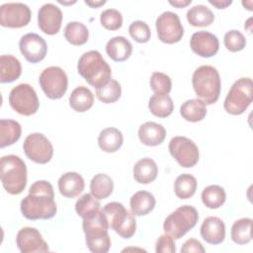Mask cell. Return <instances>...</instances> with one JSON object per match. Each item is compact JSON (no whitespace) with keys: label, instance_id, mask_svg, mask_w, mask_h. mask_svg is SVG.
I'll return each mask as SVG.
<instances>
[{"label":"cell","instance_id":"cell-1","mask_svg":"<svg viewBox=\"0 0 253 253\" xmlns=\"http://www.w3.org/2000/svg\"><path fill=\"white\" fill-rule=\"evenodd\" d=\"M20 208L23 216L30 220L53 217L57 207L52 185L45 180L36 181L30 187L29 195L21 201Z\"/></svg>","mask_w":253,"mask_h":253},{"label":"cell","instance_id":"cell-2","mask_svg":"<svg viewBox=\"0 0 253 253\" xmlns=\"http://www.w3.org/2000/svg\"><path fill=\"white\" fill-rule=\"evenodd\" d=\"M77 70L86 82L96 89L103 87L112 79L111 67L98 50L84 52L78 60Z\"/></svg>","mask_w":253,"mask_h":253},{"label":"cell","instance_id":"cell-3","mask_svg":"<svg viewBox=\"0 0 253 253\" xmlns=\"http://www.w3.org/2000/svg\"><path fill=\"white\" fill-rule=\"evenodd\" d=\"M0 177L3 188L10 195L21 194L27 185V166L22 158L10 154L1 157Z\"/></svg>","mask_w":253,"mask_h":253},{"label":"cell","instance_id":"cell-4","mask_svg":"<svg viewBox=\"0 0 253 253\" xmlns=\"http://www.w3.org/2000/svg\"><path fill=\"white\" fill-rule=\"evenodd\" d=\"M192 84L196 95L206 105L214 104L220 94L219 73L211 65H202L198 67L192 76Z\"/></svg>","mask_w":253,"mask_h":253},{"label":"cell","instance_id":"cell-5","mask_svg":"<svg viewBox=\"0 0 253 253\" xmlns=\"http://www.w3.org/2000/svg\"><path fill=\"white\" fill-rule=\"evenodd\" d=\"M83 231L88 249L94 253H107L111 247V238L108 233L109 221L103 211L94 216L83 219Z\"/></svg>","mask_w":253,"mask_h":253},{"label":"cell","instance_id":"cell-6","mask_svg":"<svg viewBox=\"0 0 253 253\" xmlns=\"http://www.w3.org/2000/svg\"><path fill=\"white\" fill-rule=\"evenodd\" d=\"M253 99V83L249 77L237 79L230 87L224 103V110L234 116L243 114Z\"/></svg>","mask_w":253,"mask_h":253},{"label":"cell","instance_id":"cell-7","mask_svg":"<svg viewBox=\"0 0 253 253\" xmlns=\"http://www.w3.org/2000/svg\"><path fill=\"white\" fill-rule=\"evenodd\" d=\"M103 212L108 218L109 224L122 238H130L136 229L134 214L128 211L123 204L118 202L108 203L103 208Z\"/></svg>","mask_w":253,"mask_h":253},{"label":"cell","instance_id":"cell-8","mask_svg":"<svg viewBox=\"0 0 253 253\" xmlns=\"http://www.w3.org/2000/svg\"><path fill=\"white\" fill-rule=\"evenodd\" d=\"M198 219V211L192 206L185 205L176 209L165 218L163 229L174 239H180L197 224Z\"/></svg>","mask_w":253,"mask_h":253},{"label":"cell","instance_id":"cell-9","mask_svg":"<svg viewBox=\"0 0 253 253\" xmlns=\"http://www.w3.org/2000/svg\"><path fill=\"white\" fill-rule=\"evenodd\" d=\"M9 104L14 111L23 116L34 115L40 107L35 89L27 83L19 84L10 91Z\"/></svg>","mask_w":253,"mask_h":253},{"label":"cell","instance_id":"cell-10","mask_svg":"<svg viewBox=\"0 0 253 253\" xmlns=\"http://www.w3.org/2000/svg\"><path fill=\"white\" fill-rule=\"evenodd\" d=\"M40 85L49 99H60L66 92L68 78L64 70L58 66H49L43 69L39 78Z\"/></svg>","mask_w":253,"mask_h":253},{"label":"cell","instance_id":"cell-11","mask_svg":"<svg viewBox=\"0 0 253 253\" xmlns=\"http://www.w3.org/2000/svg\"><path fill=\"white\" fill-rule=\"evenodd\" d=\"M26 156L39 164L50 161L53 155V146L49 139L42 133L34 132L29 134L23 144Z\"/></svg>","mask_w":253,"mask_h":253},{"label":"cell","instance_id":"cell-12","mask_svg":"<svg viewBox=\"0 0 253 253\" xmlns=\"http://www.w3.org/2000/svg\"><path fill=\"white\" fill-rule=\"evenodd\" d=\"M168 148L170 154L182 167H193L199 161L200 153L197 144L192 139L186 136L172 137L169 142Z\"/></svg>","mask_w":253,"mask_h":253},{"label":"cell","instance_id":"cell-13","mask_svg":"<svg viewBox=\"0 0 253 253\" xmlns=\"http://www.w3.org/2000/svg\"><path fill=\"white\" fill-rule=\"evenodd\" d=\"M158 39L165 43H175L180 42L184 35V28L179 16L171 11L161 13L155 22Z\"/></svg>","mask_w":253,"mask_h":253},{"label":"cell","instance_id":"cell-14","mask_svg":"<svg viewBox=\"0 0 253 253\" xmlns=\"http://www.w3.org/2000/svg\"><path fill=\"white\" fill-rule=\"evenodd\" d=\"M31 10L28 5L20 2L5 3L0 7V24L6 28H22L31 20Z\"/></svg>","mask_w":253,"mask_h":253},{"label":"cell","instance_id":"cell-15","mask_svg":"<svg viewBox=\"0 0 253 253\" xmlns=\"http://www.w3.org/2000/svg\"><path fill=\"white\" fill-rule=\"evenodd\" d=\"M19 47L26 60L31 63L42 61L45 57L47 51L45 41L35 33L24 35L19 42Z\"/></svg>","mask_w":253,"mask_h":253},{"label":"cell","instance_id":"cell-16","mask_svg":"<svg viewBox=\"0 0 253 253\" xmlns=\"http://www.w3.org/2000/svg\"><path fill=\"white\" fill-rule=\"evenodd\" d=\"M16 244L22 253L47 252L49 250L47 243L35 227L26 226L21 228L17 233Z\"/></svg>","mask_w":253,"mask_h":253},{"label":"cell","instance_id":"cell-17","mask_svg":"<svg viewBox=\"0 0 253 253\" xmlns=\"http://www.w3.org/2000/svg\"><path fill=\"white\" fill-rule=\"evenodd\" d=\"M62 22L61 10L52 3L43 4L38 12L39 28L46 35H55L59 32Z\"/></svg>","mask_w":253,"mask_h":253},{"label":"cell","instance_id":"cell-18","mask_svg":"<svg viewBox=\"0 0 253 253\" xmlns=\"http://www.w3.org/2000/svg\"><path fill=\"white\" fill-rule=\"evenodd\" d=\"M192 50L201 57H211L215 55L219 48V42L215 35L199 31L192 35L190 40Z\"/></svg>","mask_w":253,"mask_h":253},{"label":"cell","instance_id":"cell-19","mask_svg":"<svg viewBox=\"0 0 253 253\" xmlns=\"http://www.w3.org/2000/svg\"><path fill=\"white\" fill-rule=\"evenodd\" d=\"M201 236L210 244H219L225 237V224L217 216H208L201 225Z\"/></svg>","mask_w":253,"mask_h":253},{"label":"cell","instance_id":"cell-20","mask_svg":"<svg viewBox=\"0 0 253 253\" xmlns=\"http://www.w3.org/2000/svg\"><path fill=\"white\" fill-rule=\"evenodd\" d=\"M58 190L65 198H75L84 190V179L76 172H66L58 179Z\"/></svg>","mask_w":253,"mask_h":253},{"label":"cell","instance_id":"cell-21","mask_svg":"<svg viewBox=\"0 0 253 253\" xmlns=\"http://www.w3.org/2000/svg\"><path fill=\"white\" fill-rule=\"evenodd\" d=\"M166 136V129L160 124L146 122L138 128L139 140L147 146H157L161 144Z\"/></svg>","mask_w":253,"mask_h":253},{"label":"cell","instance_id":"cell-22","mask_svg":"<svg viewBox=\"0 0 253 253\" xmlns=\"http://www.w3.org/2000/svg\"><path fill=\"white\" fill-rule=\"evenodd\" d=\"M106 52L114 61H125L132 52V44L125 37H114L108 41Z\"/></svg>","mask_w":253,"mask_h":253},{"label":"cell","instance_id":"cell-23","mask_svg":"<svg viewBox=\"0 0 253 253\" xmlns=\"http://www.w3.org/2000/svg\"><path fill=\"white\" fill-rule=\"evenodd\" d=\"M133 178L139 184H149L153 182L158 174V167L155 161L145 157L138 160L132 169Z\"/></svg>","mask_w":253,"mask_h":253},{"label":"cell","instance_id":"cell-24","mask_svg":"<svg viewBox=\"0 0 253 253\" xmlns=\"http://www.w3.org/2000/svg\"><path fill=\"white\" fill-rule=\"evenodd\" d=\"M22 74V65L18 58L11 54H3L0 57V81L10 83L17 80Z\"/></svg>","mask_w":253,"mask_h":253},{"label":"cell","instance_id":"cell-25","mask_svg":"<svg viewBox=\"0 0 253 253\" xmlns=\"http://www.w3.org/2000/svg\"><path fill=\"white\" fill-rule=\"evenodd\" d=\"M156 201L154 196L147 191H138L134 193L129 201L130 211L134 215H146L155 207Z\"/></svg>","mask_w":253,"mask_h":253},{"label":"cell","instance_id":"cell-26","mask_svg":"<svg viewBox=\"0 0 253 253\" xmlns=\"http://www.w3.org/2000/svg\"><path fill=\"white\" fill-rule=\"evenodd\" d=\"M124 136L120 129L116 127L104 128L98 136L99 147L105 152H116L123 145Z\"/></svg>","mask_w":253,"mask_h":253},{"label":"cell","instance_id":"cell-27","mask_svg":"<svg viewBox=\"0 0 253 253\" xmlns=\"http://www.w3.org/2000/svg\"><path fill=\"white\" fill-rule=\"evenodd\" d=\"M94 103V95L91 90L85 86L76 87L69 96L70 107L78 113L88 111Z\"/></svg>","mask_w":253,"mask_h":253},{"label":"cell","instance_id":"cell-28","mask_svg":"<svg viewBox=\"0 0 253 253\" xmlns=\"http://www.w3.org/2000/svg\"><path fill=\"white\" fill-rule=\"evenodd\" d=\"M180 114L188 122H200L207 116V105L201 99H190L182 104Z\"/></svg>","mask_w":253,"mask_h":253},{"label":"cell","instance_id":"cell-29","mask_svg":"<svg viewBox=\"0 0 253 253\" xmlns=\"http://www.w3.org/2000/svg\"><path fill=\"white\" fill-rule=\"evenodd\" d=\"M21 125L14 120L0 121V147H6L14 144L21 137Z\"/></svg>","mask_w":253,"mask_h":253},{"label":"cell","instance_id":"cell-30","mask_svg":"<svg viewBox=\"0 0 253 253\" xmlns=\"http://www.w3.org/2000/svg\"><path fill=\"white\" fill-rule=\"evenodd\" d=\"M186 17L190 25L193 27H208L214 20L212 11L203 4H198L191 7L187 11Z\"/></svg>","mask_w":253,"mask_h":253},{"label":"cell","instance_id":"cell-31","mask_svg":"<svg viewBox=\"0 0 253 253\" xmlns=\"http://www.w3.org/2000/svg\"><path fill=\"white\" fill-rule=\"evenodd\" d=\"M148 108L152 115L158 118H166L172 114L174 104L169 95L154 93L149 99Z\"/></svg>","mask_w":253,"mask_h":253},{"label":"cell","instance_id":"cell-32","mask_svg":"<svg viewBox=\"0 0 253 253\" xmlns=\"http://www.w3.org/2000/svg\"><path fill=\"white\" fill-rule=\"evenodd\" d=\"M114 190V182L107 174L99 173L95 175L90 182L91 194L97 200H104L108 198Z\"/></svg>","mask_w":253,"mask_h":253},{"label":"cell","instance_id":"cell-33","mask_svg":"<svg viewBox=\"0 0 253 253\" xmlns=\"http://www.w3.org/2000/svg\"><path fill=\"white\" fill-rule=\"evenodd\" d=\"M251 227H252V218L242 217L234 221L230 231L232 241L239 245H244L249 243L252 238Z\"/></svg>","mask_w":253,"mask_h":253},{"label":"cell","instance_id":"cell-34","mask_svg":"<svg viewBox=\"0 0 253 253\" xmlns=\"http://www.w3.org/2000/svg\"><path fill=\"white\" fill-rule=\"evenodd\" d=\"M64 38L73 45H82L87 42L89 32L83 23L69 22L64 28Z\"/></svg>","mask_w":253,"mask_h":253},{"label":"cell","instance_id":"cell-35","mask_svg":"<svg viewBox=\"0 0 253 253\" xmlns=\"http://www.w3.org/2000/svg\"><path fill=\"white\" fill-rule=\"evenodd\" d=\"M226 199L225 191L218 185H210L202 192L203 204L209 209L220 208Z\"/></svg>","mask_w":253,"mask_h":253},{"label":"cell","instance_id":"cell-36","mask_svg":"<svg viewBox=\"0 0 253 253\" xmlns=\"http://www.w3.org/2000/svg\"><path fill=\"white\" fill-rule=\"evenodd\" d=\"M197 180L191 174L179 175L174 183V191L179 199L186 200L194 196L197 190Z\"/></svg>","mask_w":253,"mask_h":253},{"label":"cell","instance_id":"cell-37","mask_svg":"<svg viewBox=\"0 0 253 253\" xmlns=\"http://www.w3.org/2000/svg\"><path fill=\"white\" fill-rule=\"evenodd\" d=\"M75 211L83 219L94 216L100 211V203L92 194L82 195L75 204Z\"/></svg>","mask_w":253,"mask_h":253},{"label":"cell","instance_id":"cell-38","mask_svg":"<svg viewBox=\"0 0 253 253\" xmlns=\"http://www.w3.org/2000/svg\"><path fill=\"white\" fill-rule=\"evenodd\" d=\"M121 94V84L115 79H111L106 85L96 89L97 98L105 104H112L117 102L120 99Z\"/></svg>","mask_w":253,"mask_h":253},{"label":"cell","instance_id":"cell-39","mask_svg":"<svg viewBox=\"0 0 253 253\" xmlns=\"http://www.w3.org/2000/svg\"><path fill=\"white\" fill-rule=\"evenodd\" d=\"M150 87L155 94L168 95L172 88L171 78L163 72H153L150 77Z\"/></svg>","mask_w":253,"mask_h":253},{"label":"cell","instance_id":"cell-40","mask_svg":"<svg viewBox=\"0 0 253 253\" xmlns=\"http://www.w3.org/2000/svg\"><path fill=\"white\" fill-rule=\"evenodd\" d=\"M100 22L105 29L116 31L123 25V16L117 9H106L101 13Z\"/></svg>","mask_w":253,"mask_h":253},{"label":"cell","instance_id":"cell-41","mask_svg":"<svg viewBox=\"0 0 253 253\" xmlns=\"http://www.w3.org/2000/svg\"><path fill=\"white\" fill-rule=\"evenodd\" d=\"M225 47L232 52L242 50L246 45V39L244 35L237 30H230L225 33L223 38Z\"/></svg>","mask_w":253,"mask_h":253},{"label":"cell","instance_id":"cell-42","mask_svg":"<svg viewBox=\"0 0 253 253\" xmlns=\"http://www.w3.org/2000/svg\"><path fill=\"white\" fill-rule=\"evenodd\" d=\"M130 37L137 42L144 43L150 40L151 32L148 25L143 21H134L128 27Z\"/></svg>","mask_w":253,"mask_h":253},{"label":"cell","instance_id":"cell-43","mask_svg":"<svg viewBox=\"0 0 253 253\" xmlns=\"http://www.w3.org/2000/svg\"><path fill=\"white\" fill-rule=\"evenodd\" d=\"M155 251L157 253H175L176 245L174 238L167 233L161 235L156 241Z\"/></svg>","mask_w":253,"mask_h":253},{"label":"cell","instance_id":"cell-44","mask_svg":"<svg viewBox=\"0 0 253 253\" xmlns=\"http://www.w3.org/2000/svg\"><path fill=\"white\" fill-rule=\"evenodd\" d=\"M206 251V249L204 248V246L202 245V243L195 239V238H190L188 239L182 246L181 248V252L182 253H189V252H196V253H204Z\"/></svg>","mask_w":253,"mask_h":253},{"label":"cell","instance_id":"cell-45","mask_svg":"<svg viewBox=\"0 0 253 253\" xmlns=\"http://www.w3.org/2000/svg\"><path fill=\"white\" fill-rule=\"evenodd\" d=\"M209 3L216 7L217 9H224L229 6L232 1L231 0H209Z\"/></svg>","mask_w":253,"mask_h":253},{"label":"cell","instance_id":"cell-46","mask_svg":"<svg viewBox=\"0 0 253 253\" xmlns=\"http://www.w3.org/2000/svg\"><path fill=\"white\" fill-rule=\"evenodd\" d=\"M192 0H170L169 3L172 5V6H175L177 8H184L186 6H188L189 4H191Z\"/></svg>","mask_w":253,"mask_h":253},{"label":"cell","instance_id":"cell-47","mask_svg":"<svg viewBox=\"0 0 253 253\" xmlns=\"http://www.w3.org/2000/svg\"><path fill=\"white\" fill-rule=\"evenodd\" d=\"M85 4H87L88 6L92 7V8H97V7H100L102 5H104L106 3L105 0H99V1H92V0H85L84 1Z\"/></svg>","mask_w":253,"mask_h":253},{"label":"cell","instance_id":"cell-48","mask_svg":"<svg viewBox=\"0 0 253 253\" xmlns=\"http://www.w3.org/2000/svg\"><path fill=\"white\" fill-rule=\"evenodd\" d=\"M58 2H59L60 4H73V3H75L76 1H72V2H63V1H60V0H59Z\"/></svg>","mask_w":253,"mask_h":253}]
</instances>
